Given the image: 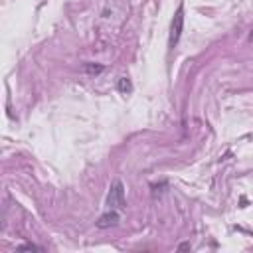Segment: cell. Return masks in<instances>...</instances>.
<instances>
[{"instance_id":"cell-1","label":"cell","mask_w":253,"mask_h":253,"mask_svg":"<svg viewBox=\"0 0 253 253\" xmlns=\"http://www.w3.org/2000/svg\"><path fill=\"white\" fill-rule=\"evenodd\" d=\"M105 206L109 210H123L125 208V186H123L121 180H115L111 184L107 200H105Z\"/></svg>"},{"instance_id":"cell-2","label":"cell","mask_w":253,"mask_h":253,"mask_svg":"<svg viewBox=\"0 0 253 253\" xmlns=\"http://www.w3.org/2000/svg\"><path fill=\"white\" fill-rule=\"evenodd\" d=\"M182 30H184V8L178 6V10H176V14L172 18V24H170V38H168V46L170 48H174L180 42Z\"/></svg>"},{"instance_id":"cell-3","label":"cell","mask_w":253,"mask_h":253,"mask_svg":"<svg viewBox=\"0 0 253 253\" xmlns=\"http://www.w3.org/2000/svg\"><path fill=\"white\" fill-rule=\"evenodd\" d=\"M121 221V216L117 214V210H109L107 214H103L101 218H99V221H97V227H101V229H105V227H111V225H117Z\"/></svg>"},{"instance_id":"cell-4","label":"cell","mask_w":253,"mask_h":253,"mask_svg":"<svg viewBox=\"0 0 253 253\" xmlns=\"http://www.w3.org/2000/svg\"><path fill=\"white\" fill-rule=\"evenodd\" d=\"M119 91L121 93H131L133 91V83H131L129 77H121L119 79Z\"/></svg>"},{"instance_id":"cell-5","label":"cell","mask_w":253,"mask_h":253,"mask_svg":"<svg viewBox=\"0 0 253 253\" xmlns=\"http://www.w3.org/2000/svg\"><path fill=\"white\" fill-rule=\"evenodd\" d=\"M83 69H85L87 73H101V71H103V65H93V63H87Z\"/></svg>"},{"instance_id":"cell-6","label":"cell","mask_w":253,"mask_h":253,"mask_svg":"<svg viewBox=\"0 0 253 253\" xmlns=\"http://www.w3.org/2000/svg\"><path fill=\"white\" fill-rule=\"evenodd\" d=\"M20 249H40L38 245H32V243H26V245H20Z\"/></svg>"}]
</instances>
